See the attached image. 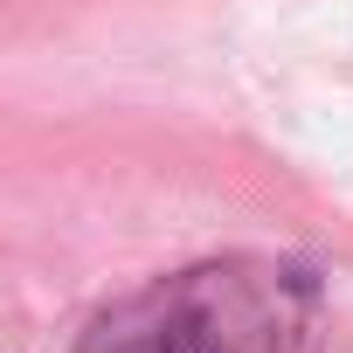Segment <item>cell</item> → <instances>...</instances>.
<instances>
[{"label":"cell","instance_id":"cell-1","mask_svg":"<svg viewBox=\"0 0 353 353\" xmlns=\"http://www.w3.org/2000/svg\"><path fill=\"white\" fill-rule=\"evenodd\" d=\"M325 291L291 256H208L104 305L77 353H312Z\"/></svg>","mask_w":353,"mask_h":353}]
</instances>
